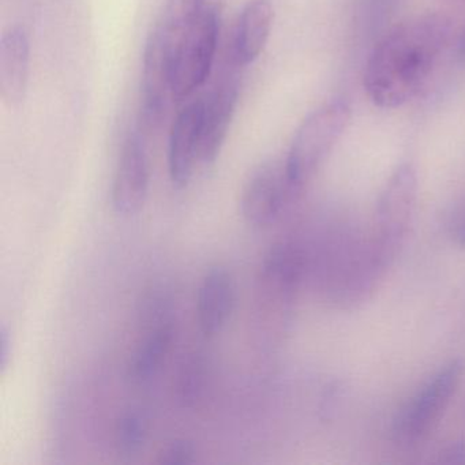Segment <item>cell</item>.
I'll return each mask as SVG.
<instances>
[{"mask_svg":"<svg viewBox=\"0 0 465 465\" xmlns=\"http://www.w3.org/2000/svg\"><path fill=\"white\" fill-rule=\"evenodd\" d=\"M205 364L203 359L195 358L189 361V363L182 370L179 377V397L184 405H193L203 393L205 386Z\"/></svg>","mask_w":465,"mask_h":465,"instance_id":"2e32d148","label":"cell"},{"mask_svg":"<svg viewBox=\"0 0 465 465\" xmlns=\"http://www.w3.org/2000/svg\"><path fill=\"white\" fill-rule=\"evenodd\" d=\"M451 34V21L438 13L419 15L391 29L372 51L364 91L377 107H402L421 91Z\"/></svg>","mask_w":465,"mask_h":465,"instance_id":"6da1fadb","label":"cell"},{"mask_svg":"<svg viewBox=\"0 0 465 465\" xmlns=\"http://www.w3.org/2000/svg\"><path fill=\"white\" fill-rule=\"evenodd\" d=\"M443 464H465V442L451 443L440 454Z\"/></svg>","mask_w":465,"mask_h":465,"instance_id":"ffe728a7","label":"cell"},{"mask_svg":"<svg viewBox=\"0 0 465 465\" xmlns=\"http://www.w3.org/2000/svg\"><path fill=\"white\" fill-rule=\"evenodd\" d=\"M203 102H194L176 116L168 143V170L173 186L183 189L189 184L195 160L200 154Z\"/></svg>","mask_w":465,"mask_h":465,"instance_id":"30bf717a","label":"cell"},{"mask_svg":"<svg viewBox=\"0 0 465 465\" xmlns=\"http://www.w3.org/2000/svg\"><path fill=\"white\" fill-rule=\"evenodd\" d=\"M31 48L25 31L12 28L0 40V97L5 105L17 108L26 96Z\"/></svg>","mask_w":465,"mask_h":465,"instance_id":"8fae6325","label":"cell"},{"mask_svg":"<svg viewBox=\"0 0 465 465\" xmlns=\"http://www.w3.org/2000/svg\"><path fill=\"white\" fill-rule=\"evenodd\" d=\"M173 323L168 318H157L148 333L141 340L130 358L127 377L134 383L152 380L162 369L173 341Z\"/></svg>","mask_w":465,"mask_h":465,"instance_id":"5bb4252c","label":"cell"},{"mask_svg":"<svg viewBox=\"0 0 465 465\" xmlns=\"http://www.w3.org/2000/svg\"><path fill=\"white\" fill-rule=\"evenodd\" d=\"M299 194L288 179L285 164L282 167L276 163L261 165L244 184L242 216L252 227H268Z\"/></svg>","mask_w":465,"mask_h":465,"instance_id":"52a82bcc","label":"cell"},{"mask_svg":"<svg viewBox=\"0 0 465 465\" xmlns=\"http://www.w3.org/2000/svg\"><path fill=\"white\" fill-rule=\"evenodd\" d=\"M12 358V339L9 331L5 326L0 329V370L6 371L7 364Z\"/></svg>","mask_w":465,"mask_h":465,"instance_id":"44dd1931","label":"cell"},{"mask_svg":"<svg viewBox=\"0 0 465 465\" xmlns=\"http://www.w3.org/2000/svg\"><path fill=\"white\" fill-rule=\"evenodd\" d=\"M236 287L232 274L213 268L205 274L197 298L198 323L205 336L220 333L235 309Z\"/></svg>","mask_w":465,"mask_h":465,"instance_id":"7c38bea8","label":"cell"},{"mask_svg":"<svg viewBox=\"0 0 465 465\" xmlns=\"http://www.w3.org/2000/svg\"><path fill=\"white\" fill-rule=\"evenodd\" d=\"M274 12L269 0H252L239 17L233 42L235 61L242 66L252 64L266 47Z\"/></svg>","mask_w":465,"mask_h":465,"instance_id":"4fadbf2b","label":"cell"},{"mask_svg":"<svg viewBox=\"0 0 465 465\" xmlns=\"http://www.w3.org/2000/svg\"><path fill=\"white\" fill-rule=\"evenodd\" d=\"M205 0H168L164 25L173 35L189 25L201 12Z\"/></svg>","mask_w":465,"mask_h":465,"instance_id":"e0dca14e","label":"cell"},{"mask_svg":"<svg viewBox=\"0 0 465 465\" xmlns=\"http://www.w3.org/2000/svg\"><path fill=\"white\" fill-rule=\"evenodd\" d=\"M459 55L465 61V32L459 40Z\"/></svg>","mask_w":465,"mask_h":465,"instance_id":"7402d4cb","label":"cell"},{"mask_svg":"<svg viewBox=\"0 0 465 465\" xmlns=\"http://www.w3.org/2000/svg\"><path fill=\"white\" fill-rule=\"evenodd\" d=\"M351 115L347 103L333 102L304 119L285 160L288 179L296 192L301 193L322 167L347 130Z\"/></svg>","mask_w":465,"mask_h":465,"instance_id":"7a4b0ae2","label":"cell"},{"mask_svg":"<svg viewBox=\"0 0 465 465\" xmlns=\"http://www.w3.org/2000/svg\"><path fill=\"white\" fill-rule=\"evenodd\" d=\"M219 32V15L216 10L206 9L173 35L171 58L173 99H186L203 85L213 64Z\"/></svg>","mask_w":465,"mask_h":465,"instance_id":"3957f363","label":"cell"},{"mask_svg":"<svg viewBox=\"0 0 465 465\" xmlns=\"http://www.w3.org/2000/svg\"><path fill=\"white\" fill-rule=\"evenodd\" d=\"M195 457H197V450L192 442L186 440H176L160 451L157 462L163 465H189L195 462Z\"/></svg>","mask_w":465,"mask_h":465,"instance_id":"ac0fdd59","label":"cell"},{"mask_svg":"<svg viewBox=\"0 0 465 465\" xmlns=\"http://www.w3.org/2000/svg\"><path fill=\"white\" fill-rule=\"evenodd\" d=\"M148 153L143 138L130 134L122 146L113 184V206L119 214L133 216L145 205L149 193Z\"/></svg>","mask_w":465,"mask_h":465,"instance_id":"ba28073f","label":"cell"},{"mask_svg":"<svg viewBox=\"0 0 465 465\" xmlns=\"http://www.w3.org/2000/svg\"><path fill=\"white\" fill-rule=\"evenodd\" d=\"M446 231L454 244L465 249V203L449 213Z\"/></svg>","mask_w":465,"mask_h":465,"instance_id":"d6986e66","label":"cell"},{"mask_svg":"<svg viewBox=\"0 0 465 465\" xmlns=\"http://www.w3.org/2000/svg\"><path fill=\"white\" fill-rule=\"evenodd\" d=\"M239 84L232 75L225 77L203 102L200 154L205 164L216 162L227 138L238 105Z\"/></svg>","mask_w":465,"mask_h":465,"instance_id":"9c48e42d","label":"cell"},{"mask_svg":"<svg viewBox=\"0 0 465 465\" xmlns=\"http://www.w3.org/2000/svg\"><path fill=\"white\" fill-rule=\"evenodd\" d=\"M149 437V420L140 411H129L119 418L115 427V443L119 453L134 456L145 446Z\"/></svg>","mask_w":465,"mask_h":465,"instance_id":"9a60e30c","label":"cell"},{"mask_svg":"<svg viewBox=\"0 0 465 465\" xmlns=\"http://www.w3.org/2000/svg\"><path fill=\"white\" fill-rule=\"evenodd\" d=\"M173 34L163 24L149 37L143 56L141 83V127L152 132L162 124L167 111L168 97H173L171 58Z\"/></svg>","mask_w":465,"mask_h":465,"instance_id":"8992f818","label":"cell"},{"mask_svg":"<svg viewBox=\"0 0 465 465\" xmlns=\"http://www.w3.org/2000/svg\"><path fill=\"white\" fill-rule=\"evenodd\" d=\"M461 375V361H449L408 400L393 421L391 431L397 443L413 445L434 431L459 389Z\"/></svg>","mask_w":465,"mask_h":465,"instance_id":"277c9868","label":"cell"},{"mask_svg":"<svg viewBox=\"0 0 465 465\" xmlns=\"http://www.w3.org/2000/svg\"><path fill=\"white\" fill-rule=\"evenodd\" d=\"M418 200V176L411 164L394 171L381 194L375 217V250L386 266L391 265L404 243Z\"/></svg>","mask_w":465,"mask_h":465,"instance_id":"5b68a950","label":"cell"}]
</instances>
